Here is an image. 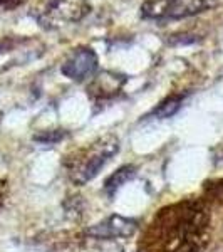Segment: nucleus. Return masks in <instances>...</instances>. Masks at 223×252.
Returning <instances> with one entry per match:
<instances>
[{
    "label": "nucleus",
    "mask_w": 223,
    "mask_h": 252,
    "mask_svg": "<svg viewBox=\"0 0 223 252\" xmlns=\"http://www.w3.org/2000/svg\"><path fill=\"white\" fill-rule=\"evenodd\" d=\"M208 239V217L198 205H188L169 229L166 252H203Z\"/></svg>",
    "instance_id": "f257e3e1"
},
{
    "label": "nucleus",
    "mask_w": 223,
    "mask_h": 252,
    "mask_svg": "<svg viewBox=\"0 0 223 252\" xmlns=\"http://www.w3.org/2000/svg\"><path fill=\"white\" fill-rule=\"evenodd\" d=\"M180 97H169V99H166L163 104H161L160 108L155 111V115L161 116V118H166V116H171L173 113L176 111L178 106H180Z\"/></svg>",
    "instance_id": "0eeeda50"
},
{
    "label": "nucleus",
    "mask_w": 223,
    "mask_h": 252,
    "mask_svg": "<svg viewBox=\"0 0 223 252\" xmlns=\"http://www.w3.org/2000/svg\"><path fill=\"white\" fill-rule=\"evenodd\" d=\"M94 69H96V56L92 54L91 49H86V51L76 52L74 58L67 61L66 66L62 67V72L71 79H84Z\"/></svg>",
    "instance_id": "20e7f679"
},
{
    "label": "nucleus",
    "mask_w": 223,
    "mask_h": 252,
    "mask_svg": "<svg viewBox=\"0 0 223 252\" xmlns=\"http://www.w3.org/2000/svg\"><path fill=\"white\" fill-rule=\"evenodd\" d=\"M5 195H7V182L0 180V209H2L3 202H5Z\"/></svg>",
    "instance_id": "6e6552de"
},
{
    "label": "nucleus",
    "mask_w": 223,
    "mask_h": 252,
    "mask_svg": "<svg viewBox=\"0 0 223 252\" xmlns=\"http://www.w3.org/2000/svg\"><path fill=\"white\" fill-rule=\"evenodd\" d=\"M117 150H119V145H117L116 138L112 136H108L101 140L99 143H94L91 150H87L86 155L76 160V165L72 166L71 172L72 180L79 185H84L86 182L92 180L99 173V170L116 155Z\"/></svg>",
    "instance_id": "f03ea898"
},
{
    "label": "nucleus",
    "mask_w": 223,
    "mask_h": 252,
    "mask_svg": "<svg viewBox=\"0 0 223 252\" xmlns=\"http://www.w3.org/2000/svg\"><path fill=\"white\" fill-rule=\"evenodd\" d=\"M143 14L151 19H163V17H181L193 12H198L201 5L185 2V0H148L143 7Z\"/></svg>",
    "instance_id": "7ed1b4c3"
},
{
    "label": "nucleus",
    "mask_w": 223,
    "mask_h": 252,
    "mask_svg": "<svg viewBox=\"0 0 223 252\" xmlns=\"http://www.w3.org/2000/svg\"><path fill=\"white\" fill-rule=\"evenodd\" d=\"M135 229L136 225L133 220L123 217H111L89 230V234L97 235V237H124V235H131Z\"/></svg>",
    "instance_id": "39448f33"
},
{
    "label": "nucleus",
    "mask_w": 223,
    "mask_h": 252,
    "mask_svg": "<svg viewBox=\"0 0 223 252\" xmlns=\"http://www.w3.org/2000/svg\"><path fill=\"white\" fill-rule=\"evenodd\" d=\"M135 175V166H131V165H126V166H123V168H119L117 172H114L111 175V177L106 180V185H104V189H106V192L108 195H114L116 193V190L119 189L123 184H126V182L129 180V178Z\"/></svg>",
    "instance_id": "423d86ee"
}]
</instances>
